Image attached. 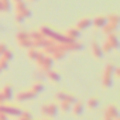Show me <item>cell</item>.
<instances>
[{"label":"cell","instance_id":"obj_31","mask_svg":"<svg viewBox=\"0 0 120 120\" xmlns=\"http://www.w3.org/2000/svg\"><path fill=\"white\" fill-rule=\"evenodd\" d=\"M24 20H26V19H24L23 16H20V14H16V21H17L19 24H21V23H24Z\"/></svg>","mask_w":120,"mask_h":120},{"label":"cell","instance_id":"obj_5","mask_svg":"<svg viewBox=\"0 0 120 120\" xmlns=\"http://www.w3.org/2000/svg\"><path fill=\"white\" fill-rule=\"evenodd\" d=\"M52 65H54V59L51 58V56H45L44 58V61L38 65V68H40V71H42V72H47V71H49V69H52Z\"/></svg>","mask_w":120,"mask_h":120},{"label":"cell","instance_id":"obj_10","mask_svg":"<svg viewBox=\"0 0 120 120\" xmlns=\"http://www.w3.org/2000/svg\"><path fill=\"white\" fill-rule=\"evenodd\" d=\"M106 41L112 45V48H113V49H119V48H120V41H119L117 34H109V35H107V38H106Z\"/></svg>","mask_w":120,"mask_h":120},{"label":"cell","instance_id":"obj_17","mask_svg":"<svg viewBox=\"0 0 120 120\" xmlns=\"http://www.w3.org/2000/svg\"><path fill=\"white\" fill-rule=\"evenodd\" d=\"M31 92H33L34 95H40V93H42V92H44V85H42L41 82H35V83L31 86Z\"/></svg>","mask_w":120,"mask_h":120},{"label":"cell","instance_id":"obj_35","mask_svg":"<svg viewBox=\"0 0 120 120\" xmlns=\"http://www.w3.org/2000/svg\"><path fill=\"white\" fill-rule=\"evenodd\" d=\"M105 120H116V119H110V117H106L105 116Z\"/></svg>","mask_w":120,"mask_h":120},{"label":"cell","instance_id":"obj_1","mask_svg":"<svg viewBox=\"0 0 120 120\" xmlns=\"http://www.w3.org/2000/svg\"><path fill=\"white\" fill-rule=\"evenodd\" d=\"M114 68H116L114 64H107L106 68H105V71H103L102 83H103V88H105V89H109V88H112V85H113V79H114L113 72H114Z\"/></svg>","mask_w":120,"mask_h":120},{"label":"cell","instance_id":"obj_2","mask_svg":"<svg viewBox=\"0 0 120 120\" xmlns=\"http://www.w3.org/2000/svg\"><path fill=\"white\" fill-rule=\"evenodd\" d=\"M14 10H16V14H20L24 19L31 17V10L28 9V6H27V3L24 2V0H19V2H16Z\"/></svg>","mask_w":120,"mask_h":120},{"label":"cell","instance_id":"obj_21","mask_svg":"<svg viewBox=\"0 0 120 120\" xmlns=\"http://www.w3.org/2000/svg\"><path fill=\"white\" fill-rule=\"evenodd\" d=\"M86 105H88V107H89L90 110H95V109L99 106V99H98V98H90V99L86 102Z\"/></svg>","mask_w":120,"mask_h":120},{"label":"cell","instance_id":"obj_37","mask_svg":"<svg viewBox=\"0 0 120 120\" xmlns=\"http://www.w3.org/2000/svg\"><path fill=\"white\" fill-rule=\"evenodd\" d=\"M30 2H37V0H30Z\"/></svg>","mask_w":120,"mask_h":120},{"label":"cell","instance_id":"obj_25","mask_svg":"<svg viewBox=\"0 0 120 120\" xmlns=\"http://www.w3.org/2000/svg\"><path fill=\"white\" fill-rule=\"evenodd\" d=\"M19 45H20V47H23V48H26V49L34 48V42H33L31 40H26V41H23V42H19Z\"/></svg>","mask_w":120,"mask_h":120},{"label":"cell","instance_id":"obj_30","mask_svg":"<svg viewBox=\"0 0 120 120\" xmlns=\"http://www.w3.org/2000/svg\"><path fill=\"white\" fill-rule=\"evenodd\" d=\"M7 49V45L4 44V42H0V56H2L3 55V52Z\"/></svg>","mask_w":120,"mask_h":120},{"label":"cell","instance_id":"obj_38","mask_svg":"<svg viewBox=\"0 0 120 120\" xmlns=\"http://www.w3.org/2000/svg\"><path fill=\"white\" fill-rule=\"evenodd\" d=\"M14 2H19V0H14Z\"/></svg>","mask_w":120,"mask_h":120},{"label":"cell","instance_id":"obj_8","mask_svg":"<svg viewBox=\"0 0 120 120\" xmlns=\"http://www.w3.org/2000/svg\"><path fill=\"white\" fill-rule=\"evenodd\" d=\"M90 26H92V19H89V17H82V19L76 23V30L82 31V30L89 28Z\"/></svg>","mask_w":120,"mask_h":120},{"label":"cell","instance_id":"obj_6","mask_svg":"<svg viewBox=\"0 0 120 120\" xmlns=\"http://www.w3.org/2000/svg\"><path fill=\"white\" fill-rule=\"evenodd\" d=\"M37 95H34L33 92H31V89H26V90H21L16 98H17V100L19 102H26V100H30V99H34Z\"/></svg>","mask_w":120,"mask_h":120},{"label":"cell","instance_id":"obj_15","mask_svg":"<svg viewBox=\"0 0 120 120\" xmlns=\"http://www.w3.org/2000/svg\"><path fill=\"white\" fill-rule=\"evenodd\" d=\"M65 35H67L69 40H72V41H78V38L81 37V31L76 30V28H69V30L65 33Z\"/></svg>","mask_w":120,"mask_h":120},{"label":"cell","instance_id":"obj_11","mask_svg":"<svg viewBox=\"0 0 120 120\" xmlns=\"http://www.w3.org/2000/svg\"><path fill=\"white\" fill-rule=\"evenodd\" d=\"M0 93L4 96L6 102L11 100V99H13V86H11V85H4V86H3V89L0 90Z\"/></svg>","mask_w":120,"mask_h":120},{"label":"cell","instance_id":"obj_32","mask_svg":"<svg viewBox=\"0 0 120 120\" xmlns=\"http://www.w3.org/2000/svg\"><path fill=\"white\" fill-rule=\"evenodd\" d=\"M0 120H9V116L3 114V113H0Z\"/></svg>","mask_w":120,"mask_h":120},{"label":"cell","instance_id":"obj_28","mask_svg":"<svg viewBox=\"0 0 120 120\" xmlns=\"http://www.w3.org/2000/svg\"><path fill=\"white\" fill-rule=\"evenodd\" d=\"M0 69H2V71L9 69V62L4 61V59H2V58H0Z\"/></svg>","mask_w":120,"mask_h":120},{"label":"cell","instance_id":"obj_29","mask_svg":"<svg viewBox=\"0 0 120 120\" xmlns=\"http://www.w3.org/2000/svg\"><path fill=\"white\" fill-rule=\"evenodd\" d=\"M20 117H21V119H33V114H31L28 110H23V113H21Z\"/></svg>","mask_w":120,"mask_h":120},{"label":"cell","instance_id":"obj_14","mask_svg":"<svg viewBox=\"0 0 120 120\" xmlns=\"http://www.w3.org/2000/svg\"><path fill=\"white\" fill-rule=\"evenodd\" d=\"M71 110L74 112L75 116H82L83 114V110H85V105L82 102H76L75 105H72V109Z\"/></svg>","mask_w":120,"mask_h":120},{"label":"cell","instance_id":"obj_7","mask_svg":"<svg viewBox=\"0 0 120 120\" xmlns=\"http://www.w3.org/2000/svg\"><path fill=\"white\" fill-rule=\"evenodd\" d=\"M105 116L106 117H110V119H119V109H117V106L109 105L105 109Z\"/></svg>","mask_w":120,"mask_h":120},{"label":"cell","instance_id":"obj_40","mask_svg":"<svg viewBox=\"0 0 120 120\" xmlns=\"http://www.w3.org/2000/svg\"><path fill=\"white\" fill-rule=\"evenodd\" d=\"M116 120H119V119H116Z\"/></svg>","mask_w":120,"mask_h":120},{"label":"cell","instance_id":"obj_19","mask_svg":"<svg viewBox=\"0 0 120 120\" xmlns=\"http://www.w3.org/2000/svg\"><path fill=\"white\" fill-rule=\"evenodd\" d=\"M28 37H30V40H31L33 42L44 38V37H42V34L40 33V30H38V31H30V33H28Z\"/></svg>","mask_w":120,"mask_h":120},{"label":"cell","instance_id":"obj_3","mask_svg":"<svg viewBox=\"0 0 120 120\" xmlns=\"http://www.w3.org/2000/svg\"><path fill=\"white\" fill-rule=\"evenodd\" d=\"M58 105L56 103H47L41 107V112L44 116H48V117H55L58 114Z\"/></svg>","mask_w":120,"mask_h":120},{"label":"cell","instance_id":"obj_36","mask_svg":"<svg viewBox=\"0 0 120 120\" xmlns=\"http://www.w3.org/2000/svg\"><path fill=\"white\" fill-rule=\"evenodd\" d=\"M20 120H33V119H21V117H20Z\"/></svg>","mask_w":120,"mask_h":120},{"label":"cell","instance_id":"obj_26","mask_svg":"<svg viewBox=\"0 0 120 120\" xmlns=\"http://www.w3.org/2000/svg\"><path fill=\"white\" fill-rule=\"evenodd\" d=\"M100 48H102V52H103V55H105V54H109V52H112V51H113L112 45H110L107 41H105V44H103V45H100Z\"/></svg>","mask_w":120,"mask_h":120},{"label":"cell","instance_id":"obj_16","mask_svg":"<svg viewBox=\"0 0 120 120\" xmlns=\"http://www.w3.org/2000/svg\"><path fill=\"white\" fill-rule=\"evenodd\" d=\"M117 28H119V26H116V24H110V23H107L102 30H103V33L106 34V35H109V34H116V31H117Z\"/></svg>","mask_w":120,"mask_h":120},{"label":"cell","instance_id":"obj_24","mask_svg":"<svg viewBox=\"0 0 120 120\" xmlns=\"http://www.w3.org/2000/svg\"><path fill=\"white\" fill-rule=\"evenodd\" d=\"M58 109H61L62 112H71V109H72V105L71 103H68V102H59V106H58Z\"/></svg>","mask_w":120,"mask_h":120},{"label":"cell","instance_id":"obj_22","mask_svg":"<svg viewBox=\"0 0 120 120\" xmlns=\"http://www.w3.org/2000/svg\"><path fill=\"white\" fill-rule=\"evenodd\" d=\"M13 56H14V54H13V51L11 49H6L4 52H3V55L2 56H0V58H2V59H4V61H7V62H10L11 61V59H13Z\"/></svg>","mask_w":120,"mask_h":120},{"label":"cell","instance_id":"obj_20","mask_svg":"<svg viewBox=\"0 0 120 120\" xmlns=\"http://www.w3.org/2000/svg\"><path fill=\"white\" fill-rule=\"evenodd\" d=\"M28 52H27V56H28V59H31V61H35V58L38 56V54H40V49H37V48H30V49H27Z\"/></svg>","mask_w":120,"mask_h":120},{"label":"cell","instance_id":"obj_39","mask_svg":"<svg viewBox=\"0 0 120 120\" xmlns=\"http://www.w3.org/2000/svg\"><path fill=\"white\" fill-rule=\"evenodd\" d=\"M0 72H2V69H0Z\"/></svg>","mask_w":120,"mask_h":120},{"label":"cell","instance_id":"obj_34","mask_svg":"<svg viewBox=\"0 0 120 120\" xmlns=\"http://www.w3.org/2000/svg\"><path fill=\"white\" fill-rule=\"evenodd\" d=\"M0 13H4V11H3V4H2V2H0Z\"/></svg>","mask_w":120,"mask_h":120},{"label":"cell","instance_id":"obj_9","mask_svg":"<svg viewBox=\"0 0 120 120\" xmlns=\"http://www.w3.org/2000/svg\"><path fill=\"white\" fill-rule=\"evenodd\" d=\"M106 24H107L106 16H98V17H95V19L92 20V26H93L95 28H103Z\"/></svg>","mask_w":120,"mask_h":120},{"label":"cell","instance_id":"obj_18","mask_svg":"<svg viewBox=\"0 0 120 120\" xmlns=\"http://www.w3.org/2000/svg\"><path fill=\"white\" fill-rule=\"evenodd\" d=\"M16 40H17V42H23V41H26V40H30L28 31H19V33L16 34Z\"/></svg>","mask_w":120,"mask_h":120},{"label":"cell","instance_id":"obj_13","mask_svg":"<svg viewBox=\"0 0 120 120\" xmlns=\"http://www.w3.org/2000/svg\"><path fill=\"white\" fill-rule=\"evenodd\" d=\"M45 76L51 81V82H55V83H58L59 81H61V75H59L58 72H55L54 69H49V71H47L45 72Z\"/></svg>","mask_w":120,"mask_h":120},{"label":"cell","instance_id":"obj_23","mask_svg":"<svg viewBox=\"0 0 120 120\" xmlns=\"http://www.w3.org/2000/svg\"><path fill=\"white\" fill-rule=\"evenodd\" d=\"M107 23H110V24H116V26H119V23H120V17L117 16V14H109L107 17Z\"/></svg>","mask_w":120,"mask_h":120},{"label":"cell","instance_id":"obj_27","mask_svg":"<svg viewBox=\"0 0 120 120\" xmlns=\"http://www.w3.org/2000/svg\"><path fill=\"white\" fill-rule=\"evenodd\" d=\"M2 2V4H3V11L6 13V11H9L10 9H11V3H10V0H0Z\"/></svg>","mask_w":120,"mask_h":120},{"label":"cell","instance_id":"obj_4","mask_svg":"<svg viewBox=\"0 0 120 120\" xmlns=\"http://www.w3.org/2000/svg\"><path fill=\"white\" fill-rule=\"evenodd\" d=\"M55 99H56L58 102H68V103H71V105H75V103L78 102V99H76L74 95L67 93V92H58V93L55 95Z\"/></svg>","mask_w":120,"mask_h":120},{"label":"cell","instance_id":"obj_33","mask_svg":"<svg viewBox=\"0 0 120 120\" xmlns=\"http://www.w3.org/2000/svg\"><path fill=\"white\" fill-rule=\"evenodd\" d=\"M3 103H6V99H4V96L0 93V105H3Z\"/></svg>","mask_w":120,"mask_h":120},{"label":"cell","instance_id":"obj_12","mask_svg":"<svg viewBox=\"0 0 120 120\" xmlns=\"http://www.w3.org/2000/svg\"><path fill=\"white\" fill-rule=\"evenodd\" d=\"M92 54H93V56L96 58V59H100V58H103V52H102V48H100V45L93 40L92 41Z\"/></svg>","mask_w":120,"mask_h":120}]
</instances>
